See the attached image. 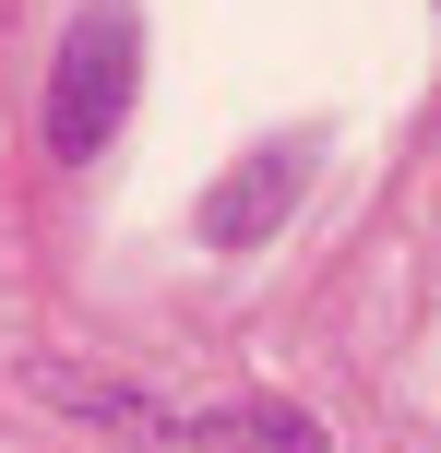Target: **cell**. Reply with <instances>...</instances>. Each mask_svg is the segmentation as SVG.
I'll return each mask as SVG.
<instances>
[{
    "mask_svg": "<svg viewBox=\"0 0 441 453\" xmlns=\"http://www.w3.org/2000/svg\"><path fill=\"white\" fill-rule=\"evenodd\" d=\"M132 72H143V12L132 0H84L48 60V143L60 156H108L132 119Z\"/></svg>",
    "mask_w": 441,
    "mask_h": 453,
    "instance_id": "obj_1",
    "label": "cell"
},
{
    "mask_svg": "<svg viewBox=\"0 0 441 453\" xmlns=\"http://www.w3.org/2000/svg\"><path fill=\"white\" fill-rule=\"evenodd\" d=\"M12 394H36L48 418H72V430H95V441H167L156 394L108 382V370H72V358H12Z\"/></svg>",
    "mask_w": 441,
    "mask_h": 453,
    "instance_id": "obj_2",
    "label": "cell"
},
{
    "mask_svg": "<svg viewBox=\"0 0 441 453\" xmlns=\"http://www.w3.org/2000/svg\"><path fill=\"white\" fill-rule=\"evenodd\" d=\"M299 180H310V143H251V156L203 191V239H215V250H262L275 215L299 203Z\"/></svg>",
    "mask_w": 441,
    "mask_h": 453,
    "instance_id": "obj_3",
    "label": "cell"
},
{
    "mask_svg": "<svg viewBox=\"0 0 441 453\" xmlns=\"http://www.w3.org/2000/svg\"><path fill=\"white\" fill-rule=\"evenodd\" d=\"M156 453H323L310 406H215V418H167Z\"/></svg>",
    "mask_w": 441,
    "mask_h": 453,
    "instance_id": "obj_4",
    "label": "cell"
}]
</instances>
